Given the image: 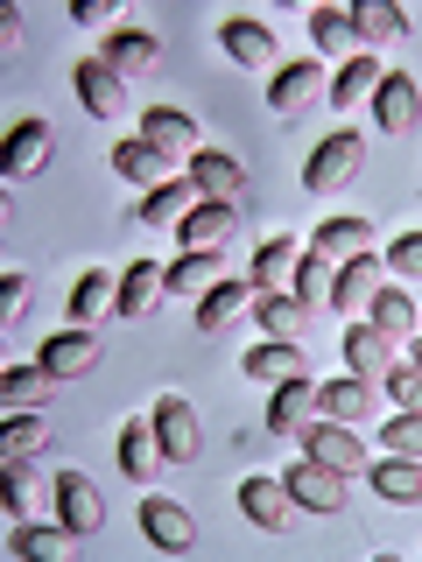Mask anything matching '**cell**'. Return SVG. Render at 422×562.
Returning <instances> with one entry per match:
<instances>
[{
  "label": "cell",
  "instance_id": "1",
  "mask_svg": "<svg viewBox=\"0 0 422 562\" xmlns=\"http://www.w3.org/2000/svg\"><path fill=\"white\" fill-rule=\"evenodd\" d=\"M359 134H324V140H316V148H310V162H303V183L310 190H345L352 183V169H359Z\"/></svg>",
  "mask_w": 422,
  "mask_h": 562
},
{
  "label": "cell",
  "instance_id": "2",
  "mask_svg": "<svg viewBox=\"0 0 422 562\" xmlns=\"http://www.w3.org/2000/svg\"><path fill=\"white\" fill-rule=\"evenodd\" d=\"M148 422H155V443H163L169 464H198V415H190L184 394H163Z\"/></svg>",
  "mask_w": 422,
  "mask_h": 562
},
{
  "label": "cell",
  "instance_id": "3",
  "mask_svg": "<svg viewBox=\"0 0 422 562\" xmlns=\"http://www.w3.org/2000/svg\"><path fill=\"white\" fill-rule=\"evenodd\" d=\"M289 499L296 506H310V514H338L345 506V471H331V464H316V457H303V464H289Z\"/></svg>",
  "mask_w": 422,
  "mask_h": 562
},
{
  "label": "cell",
  "instance_id": "4",
  "mask_svg": "<svg viewBox=\"0 0 422 562\" xmlns=\"http://www.w3.org/2000/svg\"><path fill=\"white\" fill-rule=\"evenodd\" d=\"M141 535L155 541L163 555H190V541H198V527H190V514H184V499H141Z\"/></svg>",
  "mask_w": 422,
  "mask_h": 562
},
{
  "label": "cell",
  "instance_id": "5",
  "mask_svg": "<svg viewBox=\"0 0 422 562\" xmlns=\"http://www.w3.org/2000/svg\"><path fill=\"white\" fill-rule=\"evenodd\" d=\"M359 254H374V225L366 218H324L310 233V260H324V268H345Z\"/></svg>",
  "mask_w": 422,
  "mask_h": 562
},
{
  "label": "cell",
  "instance_id": "6",
  "mask_svg": "<svg viewBox=\"0 0 422 562\" xmlns=\"http://www.w3.org/2000/svg\"><path fill=\"white\" fill-rule=\"evenodd\" d=\"M310 99H324V57H296L275 70L268 85V113H303Z\"/></svg>",
  "mask_w": 422,
  "mask_h": 562
},
{
  "label": "cell",
  "instance_id": "7",
  "mask_svg": "<svg viewBox=\"0 0 422 562\" xmlns=\"http://www.w3.org/2000/svg\"><path fill=\"white\" fill-rule=\"evenodd\" d=\"M296 443H303V457H316V464H331V471H345V479H352V471H366V450L352 443L345 422H324V415H316L310 429L296 436Z\"/></svg>",
  "mask_w": 422,
  "mask_h": 562
},
{
  "label": "cell",
  "instance_id": "8",
  "mask_svg": "<svg viewBox=\"0 0 422 562\" xmlns=\"http://www.w3.org/2000/svg\"><path fill=\"white\" fill-rule=\"evenodd\" d=\"M233 225H240V204H211V198H198V211L176 225V239H184V254H219V246L233 239Z\"/></svg>",
  "mask_w": 422,
  "mask_h": 562
},
{
  "label": "cell",
  "instance_id": "9",
  "mask_svg": "<svg viewBox=\"0 0 422 562\" xmlns=\"http://www.w3.org/2000/svg\"><path fill=\"white\" fill-rule=\"evenodd\" d=\"M374 295H380V260H374V254L345 260V268H338V281H331V310L359 324V316L374 310Z\"/></svg>",
  "mask_w": 422,
  "mask_h": 562
},
{
  "label": "cell",
  "instance_id": "10",
  "mask_svg": "<svg viewBox=\"0 0 422 562\" xmlns=\"http://www.w3.org/2000/svg\"><path fill=\"white\" fill-rule=\"evenodd\" d=\"M415 113H422V85L409 78V70H387L380 92H374V120H380V134H409V127H415Z\"/></svg>",
  "mask_w": 422,
  "mask_h": 562
},
{
  "label": "cell",
  "instance_id": "11",
  "mask_svg": "<svg viewBox=\"0 0 422 562\" xmlns=\"http://www.w3.org/2000/svg\"><path fill=\"white\" fill-rule=\"evenodd\" d=\"M141 140L163 148L169 162L176 155H198V120H190L184 105H148V113H141Z\"/></svg>",
  "mask_w": 422,
  "mask_h": 562
},
{
  "label": "cell",
  "instance_id": "12",
  "mask_svg": "<svg viewBox=\"0 0 422 562\" xmlns=\"http://www.w3.org/2000/svg\"><path fill=\"white\" fill-rule=\"evenodd\" d=\"M190 183H198V198H211V204H240L246 169L233 162V155H219V148H198L190 155Z\"/></svg>",
  "mask_w": 422,
  "mask_h": 562
},
{
  "label": "cell",
  "instance_id": "13",
  "mask_svg": "<svg viewBox=\"0 0 422 562\" xmlns=\"http://www.w3.org/2000/svg\"><path fill=\"white\" fill-rule=\"evenodd\" d=\"M57 520L70 527V535H99L106 506H99V485L85 479V471H64L57 479Z\"/></svg>",
  "mask_w": 422,
  "mask_h": 562
},
{
  "label": "cell",
  "instance_id": "14",
  "mask_svg": "<svg viewBox=\"0 0 422 562\" xmlns=\"http://www.w3.org/2000/svg\"><path fill=\"white\" fill-rule=\"evenodd\" d=\"M240 514L254 520V527H268V535H281V527L296 520V499H289V485H281V479H246L240 485Z\"/></svg>",
  "mask_w": 422,
  "mask_h": 562
},
{
  "label": "cell",
  "instance_id": "15",
  "mask_svg": "<svg viewBox=\"0 0 422 562\" xmlns=\"http://www.w3.org/2000/svg\"><path fill=\"white\" fill-rule=\"evenodd\" d=\"M99 64L113 70V78H134V70L163 64V43H155L148 29H113V35H106V49H99Z\"/></svg>",
  "mask_w": 422,
  "mask_h": 562
},
{
  "label": "cell",
  "instance_id": "16",
  "mask_svg": "<svg viewBox=\"0 0 422 562\" xmlns=\"http://www.w3.org/2000/svg\"><path fill=\"white\" fill-rule=\"evenodd\" d=\"M310 422H316V386H310V373L303 380H281L275 401H268V429L275 436H303Z\"/></svg>",
  "mask_w": 422,
  "mask_h": 562
},
{
  "label": "cell",
  "instance_id": "17",
  "mask_svg": "<svg viewBox=\"0 0 422 562\" xmlns=\"http://www.w3.org/2000/svg\"><path fill=\"white\" fill-rule=\"evenodd\" d=\"M190 211H198V183H190V176H169V183L148 190V204L134 211V225H169V233H176Z\"/></svg>",
  "mask_w": 422,
  "mask_h": 562
},
{
  "label": "cell",
  "instance_id": "18",
  "mask_svg": "<svg viewBox=\"0 0 422 562\" xmlns=\"http://www.w3.org/2000/svg\"><path fill=\"white\" fill-rule=\"evenodd\" d=\"M49 148H57L49 120H14V134H8V162H0V169H8L14 183H22V176H35V169L49 162Z\"/></svg>",
  "mask_w": 422,
  "mask_h": 562
},
{
  "label": "cell",
  "instance_id": "19",
  "mask_svg": "<svg viewBox=\"0 0 422 562\" xmlns=\"http://www.w3.org/2000/svg\"><path fill=\"white\" fill-rule=\"evenodd\" d=\"M254 295H260L254 281H219V289H211L204 303H198V330H204V338H219V330H233L240 316L254 310Z\"/></svg>",
  "mask_w": 422,
  "mask_h": 562
},
{
  "label": "cell",
  "instance_id": "20",
  "mask_svg": "<svg viewBox=\"0 0 422 562\" xmlns=\"http://www.w3.org/2000/svg\"><path fill=\"white\" fill-rule=\"evenodd\" d=\"M43 366H49L57 380H85V373L99 366V338H92L85 324H70L64 338H49V345H43Z\"/></svg>",
  "mask_w": 422,
  "mask_h": 562
},
{
  "label": "cell",
  "instance_id": "21",
  "mask_svg": "<svg viewBox=\"0 0 422 562\" xmlns=\"http://www.w3.org/2000/svg\"><path fill=\"white\" fill-rule=\"evenodd\" d=\"M169 295V268H155V260H134L127 274H120V295H113V310L120 316H148L155 303Z\"/></svg>",
  "mask_w": 422,
  "mask_h": 562
},
{
  "label": "cell",
  "instance_id": "22",
  "mask_svg": "<svg viewBox=\"0 0 422 562\" xmlns=\"http://www.w3.org/2000/svg\"><path fill=\"white\" fill-rule=\"evenodd\" d=\"M352 35H359V49H374V43H401L409 35V14L395 8V0H352Z\"/></svg>",
  "mask_w": 422,
  "mask_h": 562
},
{
  "label": "cell",
  "instance_id": "23",
  "mask_svg": "<svg viewBox=\"0 0 422 562\" xmlns=\"http://www.w3.org/2000/svg\"><path fill=\"white\" fill-rule=\"evenodd\" d=\"M254 324L268 330V338H289V345H303V338H310V310L296 303L289 289H275V295H254Z\"/></svg>",
  "mask_w": 422,
  "mask_h": 562
},
{
  "label": "cell",
  "instance_id": "24",
  "mask_svg": "<svg viewBox=\"0 0 422 562\" xmlns=\"http://www.w3.org/2000/svg\"><path fill=\"white\" fill-rule=\"evenodd\" d=\"M303 373H310V359H303V345H289V338H268V345L246 351V380L281 386V380H303Z\"/></svg>",
  "mask_w": 422,
  "mask_h": 562
},
{
  "label": "cell",
  "instance_id": "25",
  "mask_svg": "<svg viewBox=\"0 0 422 562\" xmlns=\"http://www.w3.org/2000/svg\"><path fill=\"white\" fill-rule=\"evenodd\" d=\"M380 57L374 49H359V57H345L338 64V78H331V105H338V113H352V105H366V92H380Z\"/></svg>",
  "mask_w": 422,
  "mask_h": 562
},
{
  "label": "cell",
  "instance_id": "26",
  "mask_svg": "<svg viewBox=\"0 0 422 562\" xmlns=\"http://www.w3.org/2000/svg\"><path fill=\"white\" fill-rule=\"evenodd\" d=\"M366 408H374V380H359V373L316 386V415H324V422H359Z\"/></svg>",
  "mask_w": 422,
  "mask_h": 562
},
{
  "label": "cell",
  "instance_id": "27",
  "mask_svg": "<svg viewBox=\"0 0 422 562\" xmlns=\"http://www.w3.org/2000/svg\"><path fill=\"white\" fill-rule=\"evenodd\" d=\"M366 479H374L380 499H395V506H422V457H380Z\"/></svg>",
  "mask_w": 422,
  "mask_h": 562
},
{
  "label": "cell",
  "instance_id": "28",
  "mask_svg": "<svg viewBox=\"0 0 422 562\" xmlns=\"http://www.w3.org/2000/svg\"><path fill=\"white\" fill-rule=\"evenodd\" d=\"M296 268H303V246H296L289 233H281V239H268V246L254 254V289H260V295L289 289V281H296Z\"/></svg>",
  "mask_w": 422,
  "mask_h": 562
},
{
  "label": "cell",
  "instance_id": "29",
  "mask_svg": "<svg viewBox=\"0 0 422 562\" xmlns=\"http://www.w3.org/2000/svg\"><path fill=\"white\" fill-rule=\"evenodd\" d=\"M78 99H85V113H92V120H113L120 105H127L120 78H113V70H106L99 57H85V64H78Z\"/></svg>",
  "mask_w": 422,
  "mask_h": 562
},
{
  "label": "cell",
  "instance_id": "30",
  "mask_svg": "<svg viewBox=\"0 0 422 562\" xmlns=\"http://www.w3.org/2000/svg\"><path fill=\"white\" fill-rule=\"evenodd\" d=\"M345 366L359 380H380L387 366H395V351H387V330H374V324H352L345 330Z\"/></svg>",
  "mask_w": 422,
  "mask_h": 562
},
{
  "label": "cell",
  "instance_id": "31",
  "mask_svg": "<svg viewBox=\"0 0 422 562\" xmlns=\"http://www.w3.org/2000/svg\"><path fill=\"white\" fill-rule=\"evenodd\" d=\"M219 281H225V260H219V254H184V260L169 268V295H190V303H204Z\"/></svg>",
  "mask_w": 422,
  "mask_h": 562
},
{
  "label": "cell",
  "instance_id": "32",
  "mask_svg": "<svg viewBox=\"0 0 422 562\" xmlns=\"http://www.w3.org/2000/svg\"><path fill=\"white\" fill-rule=\"evenodd\" d=\"M219 43H225V57L246 64V70L275 64V29H260V22H225V29H219Z\"/></svg>",
  "mask_w": 422,
  "mask_h": 562
},
{
  "label": "cell",
  "instance_id": "33",
  "mask_svg": "<svg viewBox=\"0 0 422 562\" xmlns=\"http://www.w3.org/2000/svg\"><path fill=\"white\" fill-rule=\"evenodd\" d=\"M163 464V443H155V422H127L120 429V471H127L134 485H148V471Z\"/></svg>",
  "mask_w": 422,
  "mask_h": 562
},
{
  "label": "cell",
  "instance_id": "34",
  "mask_svg": "<svg viewBox=\"0 0 422 562\" xmlns=\"http://www.w3.org/2000/svg\"><path fill=\"white\" fill-rule=\"evenodd\" d=\"M310 43L324 49V57H338V64L359 57V35H352V14H345V8H316V14H310Z\"/></svg>",
  "mask_w": 422,
  "mask_h": 562
},
{
  "label": "cell",
  "instance_id": "35",
  "mask_svg": "<svg viewBox=\"0 0 422 562\" xmlns=\"http://www.w3.org/2000/svg\"><path fill=\"white\" fill-rule=\"evenodd\" d=\"M113 274H106V268H85L78 281H70V324H85V330H92V316L106 310V303H113Z\"/></svg>",
  "mask_w": 422,
  "mask_h": 562
},
{
  "label": "cell",
  "instance_id": "36",
  "mask_svg": "<svg viewBox=\"0 0 422 562\" xmlns=\"http://www.w3.org/2000/svg\"><path fill=\"white\" fill-rule=\"evenodd\" d=\"M113 169L127 176V183H169V155L148 148V140H120V148H113Z\"/></svg>",
  "mask_w": 422,
  "mask_h": 562
},
{
  "label": "cell",
  "instance_id": "37",
  "mask_svg": "<svg viewBox=\"0 0 422 562\" xmlns=\"http://www.w3.org/2000/svg\"><path fill=\"white\" fill-rule=\"evenodd\" d=\"M57 386V373H49L43 359L35 366H8V380H0V394H8V408H35V401Z\"/></svg>",
  "mask_w": 422,
  "mask_h": 562
},
{
  "label": "cell",
  "instance_id": "38",
  "mask_svg": "<svg viewBox=\"0 0 422 562\" xmlns=\"http://www.w3.org/2000/svg\"><path fill=\"white\" fill-rule=\"evenodd\" d=\"M366 324L387 330V338H415V303H409L401 289H380V295H374V310H366Z\"/></svg>",
  "mask_w": 422,
  "mask_h": 562
},
{
  "label": "cell",
  "instance_id": "39",
  "mask_svg": "<svg viewBox=\"0 0 422 562\" xmlns=\"http://www.w3.org/2000/svg\"><path fill=\"white\" fill-rule=\"evenodd\" d=\"M70 549V527H35V520H22L14 527V555H35V562H57Z\"/></svg>",
  "mask_w": 422,
  "mask_h": 562
},
{
  "label": "cell",
  "instance_id": "40",
  "mask_svg": "<svg viewBox=\"0 0 422 562\" xmlns=\"http://www.w3.org/2000/svg\"><path fill=\"white\" fill-rule=\"evenodd\" d=\"M0 485H8V514H22V520H29V506L43 499V485H35L29 457H8V479H0Z\"/></svg>",
  "mask_w": 422,
  "mask_h": 562
},
{
  "label": "cell",
  "instance_id": "41",
  "mask_svg": "<svg viewBox=\"0 0 422 562\" xmlns=\"http://www.w3.org/2000/svg\"><path fill=\"white\" fill-rule=\"evenodd\" d=\"M43 436H49V429H43V415H35V408H29V415L14 408V415H8V436H0V443H8V457H35V450H43Z\"/></svg>",
  "mask_w": 422,
  "mask_h": 562
},
{
  "label": "cell",
  "instance_id": "42",
  "mask_svg": "<svg viewBox=\"0 0 422 562\" xmlns=\"http://www.w3.org/2000/svg\"><path fill=\"white\" fill-rule=\"evenodd\" d=\"M380 450H395V457H422V415H395L380 429Z\"/></svg>",
  "mask_w": 422,
  "mask_h": 562
},
{
  "label": "cell",
  "instance_id": "43",
  "mask_svg": "<svg viewBox=\"0 0 422 562\" xmlns=\"http://www.w3.org/2000/svg\"><path fill=\"white\" fill-rule=\"evenodd\" d=\"M387 394L401 401V415H422V366H387Z\"/></svg>",
  "mask_w": 422,
  "mask_h": 562
},
{
  "label": "cell",
  "instance_id": "44",
  "mask_svg": "<svg viewBox=\"0 0 422 562\" xmlns=\"http://www.w3.org/2000/svg\"><path fill=\"white\" fill-rule=\"evenodd\" d=\"M387 268H395L401 281H422V233H401L395 246H387Z\"/></svg>",
  "mask_w": 422,
  "mask_h": 562
},
{
  "label": "cell",
  "instance_id": "45",
  "mask_svg": "<svg viewBox=\"0 0 422 562\" xmlns=\"http://www.w3.org/2000/svg\"><path fill=\"white\" fill-rule=\"evenodd\" d=\"M22 303H29V274H0V310L22 316Z\"/></svg>",
  "mask_w": 422,
  "mask_h": 562
},
{
  "label": "cell",
  "instance_id": "46",
  "mask_svg": "<svg viewBox=\"0 0 422 562\" xmlns=\"http://www.w3.org/2000/svg\"><path fill=\"white\" fill-rule=\"evenodd\" d=\"M70 22H78V29H99L106 22V0H70Z\"/></svg>",
  "mask_w": 422,
  "mask_h": 562
},
{
  "label": "cell",
  "instance_id": "47",
  "mask_svg": "<svg viewBox=\"0 0 422 562\" xmlns=\"http://www.w3.org/2000/svg\"><path fill=\"white\" fill-rule=\"evenodd\" d=\"M415 366H422V338H415Z\"/></svg>",
  "mask_w": 422,
  "mask_h": 562
}]
</instances>
